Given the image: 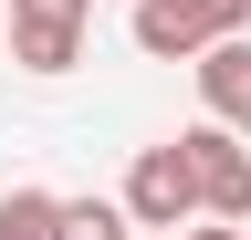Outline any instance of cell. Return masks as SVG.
<instances>
[{
    "label": "cell",
    "instance_id": "6da1fadb",
    "mask_svg": "<svg viewBox=\"0 0 251 240\" xmlns=\"http://www.w3.org/2000/svg\"><path fill=\"white\" fill-rule=\"evenodd\" d=\"M136 52H157V63H199L209 42L251 32V0H136Z\"/></svg>",
    "mask_w": 251,
    "mask_h": 240
},
{
    "label": "cell",
    "instance_id": "52a82bcc",
    "mask_svg": "<svg viewBox=\"0 0 251 240\" xmlns=\"http://www.w3.org/2000/svg\"><path fill=\"white\" fill-rule=\"evenodd\" d=\"M126 230H136L126 188H115V198H63V240H126Z\"/></svg>",
    "mask_w": 251,
    "mask_h": 240
},
{
    "label": "cell",
    "instance_id": "5b68a950",
    "mask_svg": "<svg viewBox=\"0 0 251 240\" xmlns=\"http://www.w3.org/2000/svg\"><path fill=\"white\" fill-rule=\"evenodd\" d=\"M188 73H199V105L220 115V126H241V136H251V32L209 42V52H199Z\"/></svg>",
    "mask_w": 251,
    "mask_h": 240
},
{
    "label": "cell",
    "instance_id": "9c48e42d",
    "mask_svg": "<svg viewBox=\"0 0 251 240\" xmlns=\"http://www.w3.org/2000/svg\"><path fill=\"white\" fill-rule=\"evenodd\" d=\"M0 32H11V11H0Z\"/></svg>",
    "mask_w": 251,
    "mask_h": 240
},
{
    "label": "cell",
    "instance_id": "3957f363",
    "mask_svg": "<svg viewBox=\"0 0 251 240\" xmlns=\"http://www.w3.org/2000/svg\"><path fill=\"white\" fill-rule=\"evenodd\" d=\"M84 21H94V0H11V63L21 73H74Z\"/></svg>",
    "mask_w": 251,
    "mask_h": 240
},
{
    "label": "cell",
    "instance_id": "7a4b0ae2",
    "mask_svg": "<svg viewBox=\"0 0 251 240\" xmlns=\"http://www.w3.org/2000/svg\"><path fill=\"white\" fill-rule=\"evenodd\" d=\"M126 209H136V230H188V219H209L188 136H168V146H136V167H126Z\"/></svg>",
    "mask_w": 251,
    "mask_h": 240
},
{
    "label": "cell",
    "instance_id": "8992f818",
    "mask_svg": "<svg viewBox=\"0 0 251 240\" xmlns=\"http://www.w3.org/2000/svg\"><path fill=\"white\" fill-rule=\"evenodd\" d=\"M0 240H63V198L52 188H0Z\"/></svg>",
    "mask_w": 251,
    "mask_h": 240
},
{
    "label": "cell",
    "instance_id": "ba28073f",
    "mask_svg": "<svg viewBox=\"0 0 251 240\" xmlns=\"http://www.w3.org/2000/svg\"><path fill=\"white\" fill-rule=\"evenodd\" d=\"M188 240H251L241 219H199V230H188Z\"/></svg>",
    "mask_w": 251,
    "mask_h": 240
},
{
    "label": "cell",
    "instance_id": "277c9868",
    "mask_svg": "<svg viewBox=\"0 0 251 240\" xmlns=\"http://www.w3.org/2000/svg\"><path fill=\"white\" fill-rule=\"evenodd\" d=\"M188 157H199V198H209V219H251V136L220 126V115H199V126H188Z\"/></svg>",
    "mask_w": 251,
    "mask_h": 240
}]
</instances>
